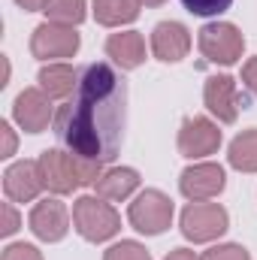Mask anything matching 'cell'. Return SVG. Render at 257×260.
Masks as SVG:
<instances>
[{"label": "cell", "instance_id": "1", "mask_svg": "<svg viewBox=\"0 0 257 260\" xmlns=\"http://www.w3.org/2000/svg\"><path fill=\"white\" fill-rule=\"evenodd\" d=\"M127 127V82L103 61L82 67L73 97L55 112V136L70 154L112 164Z\"/></svg>", "mask_w": 257, "mask_h": 260}, {"label": "cell", "instance_id": "2", "mask_svg": "<svg viewBox=\"0 0 257 260\" xmlns=\"http://www.w3.org/2000/svg\"><path fill=\"white\" fill-rule=\"evenodd\" d=\"M73 227L85 242H109L121 230L118 209L97 194H85L73 203Z\"/></svg>", "mask_w": 257, "mask_h": 260}, {"label": "cell", "instance_id": "3", "mask_svg": "<svg viewBox=\"0 0 257 260\" xmlns=\"http://www.w3.org/2000/svg\"><path fill=\"white\" fill-rule=\"evenodd\" d=\"M197 46H200V55L203 61L218 67H233L242 61V52H245V37L236 24L230 21H209L200 27V37H197Z\"/></svg>", "mask_w": 257, "mask_h": 260}, {"label": "cell", "instance_id": "4", "mask_svg": "<svg viewBox=\"0 0 257 260\" xmlns=\"http://www.w3.org/2000/svg\"><path fill=\"white\" fill-rule=\"evenodd\" d=\"M179 227H182V236L194 242V245H206V242H215L221 239L227 230H230V215L221 203H188L182 209V218H179Z\"/></svg>", "mask_w": 257, "mask_h": 260}, {"label": "cell", "instance_id": "5", "mask_svg": "<svg viewBox=\"0 0 257 260\" xmlns=\"http://www.w3.org/2000/svg\"><path fill=\"white\" fill-rule=\"evenodd\" d=\"M173 215H176V206L173 200L157 191V188H145L133 197L127 209V221L130 227L142 236H160L164 230H170L173 224Z\"/></svg>", "mask_w": 257, "mask_h": 260}, {"label": "cell", "instance_id": "6", "mask_svg": "<svg viewBox=\"0 0 257 260\" xmlns=\"http://www.w3.org/2000/svg\"><path fill=\"white\" fill-rule=\"evenodd\" d=\"M40 176H43V185L46 191L55 197H67L79 188H85L82 182V170H79V157L70 154L67 148H46L40 157Z\"/></svg>", "mask_w": 257, "mask_h": 260}, {"label": "cell", "instance_id": "7", "mask_svg": "<svg viewBox=\"0 0 257 260\" xmlns=\"http://www.w3.org/2000/svg\"><path fill=\"white\" fill-rule=\"evenodd\" d=\"M82 37L76 27L70 24H55V21H43L34 27L30 34V55L52 64V61H67L79 52Z\"/></svg>", "mask_w": 257, "mask_h": 260}, {"label": "cell", "instance_id": "8", "mask_svg": "<svg viewBox=\"0 0 257 260\" xmlns=\"http://www.w3.org/2000/svg\"><path fill=\"white\" fill-rule=\"evenodd\" d=\"M203 103L209 109V115H215L221 124H233L239 118V112L248 106V97L239 91L236 79L227 73L209 76L203 85Z\"/></svg>", "mask_w": 257, "mask_h": 260}, {"label": "cell", "instance_id": "9", "mask_svg": "<svg viewBox=\"0 0 257 260\" xmlns=\"http://www.w3.org/2000/svg\"><path fill=\"white\" fill-rule=\"evenodd\" d=\"M227 188V170L215 160H200L182 170L179 176V191L188 203H206L215 200L218 194H224Z\"/></svg>", "mask_w": 257, "mask_h": 260}, {"label": "cell", "instance_id": "10", "mask_svg": "<svg viewBox=\"0 0 257 260\" xmlns=\"http://www.w3.org/2000/svg\"><path fill=\"white\" fill-rule=\"evenodd\" d=\"M221 130L212 118L206 115H191L182 121L179 127V154L188 157V160H200V157H209L221 148Z\"/></svg>", "mask_w": 257, "mask_h": 260}, {"label": "cell", "instance_id": "11", "mask_svg": "<svg viewBox=\"0 0 257 260\" xmlns=\"http://www.w3.org/2000/svg\"><path fill=\"white\" fill-rule=\"evenodd\" d=\"M12 121L24 133H43L55 124V106L52 97L43 88H24L12 103Z\"/></svg>", "mask_w": 257, "mask_h": 260}, {"label": "cell", "instance_id": "12", "mask_svg": "<svg viewBox=\"0 0 257 260\" xmlns=\"http://www.w3.org/2000/svg\"><path fill=\"white\" fill-rule=\"evenodd\" d=\"M30 233L40 239V242H61L67 233H70V209H67L61 200L55 197H46L40 200L34 209H30Z\"/></svg>", "mask_w": 257, "mask_h": 260}, {"label": "cell", "instance_id": "13", "mask_svg": "<svg viewBox=\"0 0 257 260\" xmlns=\"http://www.w3.org/2000/svg\"><path fill=\"white\" fill-rule=\"evenodd\" d=\"M191 52V30L182 21H157L151 27V55L164 64H179Z\"/></svg>", "mask_w": 257, "mask_h": 260}, {"label": "cell", "instance_id": "14", "mask_svg": "<svg viewBox=\"0 0 257 260\" xmlns=\"http://www.w3.org/2000/svg\"><path fill=\"white\" fill-rule=\"evenodd\" d=\"M43 176H40V164L37 160H15L6 167L3 173V194L12 203H30L43 191Z\"/></svg>", "mask_w": 257, "mask_h": 260}, {"label": "cell", "instance_id": "15", "mask_svg": "<svg viewBox=\"0 0 257 260\" xmlns=\"http://www.w3.org/2000/svg\"><path fill=\"white\" fill-rule=\"evenodd\" d=\"M106 58L118 70H136L145 64V37L139 30H121L106 40Z\"/></svg>", "mask_w": 257, "mask_h": 260}, {"label": "cell", "instance_id": "16", "mask_svg": "<svg viewBox=\"0 0 257 260\" xmlns=\"http://www.w3.org/2000/svg\"><path fill=\"white\" fill-rule=\"evenodd\" d=\"M79 73H82V70L70 67L67 61H52V64L40 67L37 82H40V88H43L52 100H70L73 91H76V85H79Z\"/></svg>", "mask_w": 257, "mask_h": 260}, {"label": "cell", "instance_id": "17", "mask_svg": "<svg viewBox=\"0 0 257 260\" xmlns=\"http://www.w3.org/2000/svg\"><path fill=\"white\" fill-rule=\"evenodd\" d=\"M97 197L109 200V203H121V200H130V197L139 191V173L133 167H109L97 185H94Z\"/></svg>", "mask_w": 257, "mask_h": 260}, {"label": "cell", "instance_id": "18", "mask_svg": "<svg viewBox=\"0 0 257 260\" xmlns=\"http://www.w3.org/2000/svg\"><path fill=\"white\" fill-rule=\"evenodd\" d=\"M142 3L139 0H91V12L94 21L103 27H121V24H133L139 18Z\"/></svg>", "mask_w": 257, "mask_h": 260}, {"label": "cell", "instance_id": "19", "mask_svg": "<svg viewBox=\"0 0 257 260\" xmlns=\"http://www.w3.org/2000/svg\"><path fill=\"white\" fill-rule=\"evenodd\" d=\"M227 164L239 173H257V127H248L233 136L227 148Z\"/></svg>", "mask_w": 257, "mask_h": 260}, {"label": "cell", "instance_id": "20", "mask_svg": "<svg viewBox=\"0 0 257 260\" xmlns=\"http://www.w3.org/2000/svg\"><path fill=\"white\" fill-rule=\"evenodd\" d=\"M43 12H46V21L79 27L85 21V15H88V3L85 0H49Z\"/></svg>", "mask_w": 257, "mask_h": 260}, {"label": "cell", "instance_id": "21", "mask_svg": "<svg viewBox=\"0 0 257 260\" xmlns=\"http://www.w3.org/2000/svg\"><path fill=\"white\" fill-rule=\"evenodd\" d=\"M103 260H151V251L136 239H121V242L106 248Z\"/></svg>", "mask_w": 257, "mask_h": 260}, {"label": "cell", "instance_id": "22", "mask_svg": "<svg viewBox=\"0 0 257 260\" xmlns=\"http://www.w3.org/2000/svg\"><path fill=\"white\" fill-rule=\"evenodd\" d=\"M200 260H251V251L239 242H221V245H212L209 251H203Z\"/></svg>", "mask_w": 257, "mask_h": 260}, {"label": "cell", "instance_id": "23", "mask_svg": "<svg viewBox=\"0 0 257 260\" xmlns=\"http://www.w3.org/2000/svg\"><path fill=\"white\" fill-rule=\"evenodd\" d=\"M182 6L191 12V15H200V18H212V15H221L233 6V0H182Z\"/></svg>", "mask_w": 257, "mask_h": 260}, {"label": "cell", "instance_id": "24", "mask_svg": "<svg viewBox=\"0 0 257 260\" xmlns=\"http://www.w3.org/2000/svg\"><path fill=\"white\" fill-rule=\"evenodd\" d=\"M18 227H21V215H18L15 203H12V200H6V203L0 206V236H3V239H9V236H15V233H18Z\"/></svg>", "mask_w": 257, "mask_h": 260}, {"label": "cell", "instance_id": "25", "mask_svg": "<svg viewBox=\"0 0 257 260\" xmlns=\"http://www.w3.org/2000/svg\"><path fill=\"white\" fill-rule=\"evenodd\" d=\"M0 260H43V251L30 242H9L3 248Z\"/></svg>", "mask_w": 257, "mask_h": 260}, {"label": "cell", "instance_id": "26", "mask_svg": "<svg viewBox=\"0 0 257 260\" xmlns=\"http://www.w3.org/2000/svg\"><path fill=\"white\" fill-rule=\"evenodd\" d=\"M0 136H3V148H0V157H12L15 154V145H18V139H15V130L9 121H0Z\"/></svg>", "mask_w": 257, "mask_h": 260}, {"label": "cell", "instance_id": "27", "mask_svg": "<svg viewBox=\"0 0 257 260\" xmlns=\"http://www.w3.org/2000/svg\"><path fill=\"white\" fill-rule=\"evenodd\" d=\"M242 85L248 88V94L257 97V55L254 58H248L245 64H242Z\"/></svg>", "mask_w": 257, "mask_h": 260}, {"label": "cell", "instance_id": "28", "mask_svg": "<svg viewBox=\"0 0 257 260\" xmlns=\"http://www.w3.org/2000/svg\"><path fill=\"white\" fill-rule=\"evenodd\" d=\"M164 260H200V254H197L194 248H173Z\"/></svg>", "mask_w": 257, "mask_h": 260}, {"label": "cell", "instance_id": "29", "mask_svg": "<svg viewBox=\"0 0 257 260\" xmlns=\"http://www.w3.org/2000/svg\"><path fill=\"white\" fill-rule=\"evenodd\" d=\"M15 3H18V6H21L24 12H43L49 0H15Z\"/></svg>", "mask_w": 257, "mask_h": 260}, {"label": "cell", "instance_id": "30", "mask_svg": "<svg viewBox=\"0 0 257 260\" xmlns=\"http://www.w3.org/2000/svg\"><path fill=\"white\" fill-rule=\"evenodd\" d=\"M139 3H142V6H148V9H154V6H164L167 0H139Z\"/></svg>", "mask_w": 257, "mask_h": 260}, {"label": "cell", "instance_id": "31", "mask_svg": "<svg viewBox=\"0 0 257 260\" xmlns=\"http://www.w3.org/2000/svg\"><path fill=\"white\" fill-rule=\"evenodd\" d=\"M6 82H9V61L3 58V85H6Z\"/></svg>", "mask_w": 257, "mask_h": 260}]
</instances>
